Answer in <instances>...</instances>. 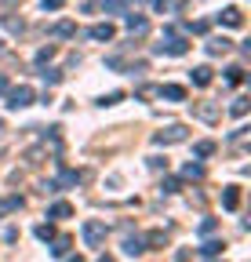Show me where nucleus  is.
Segmentation results:
<instances>
[{"instance_id":"8","label":"nucleus","mask_w":251,"mask_h":262,"mask_svg":"<svg viewBox=\"0 0 251 262\" xmlns=\"http://www.w3.org/2000/svg\"><path fill=\"white\" fill-rule=\"evenodd\" d=\"M87 37H91V40H113V37H117V29H113L109 22H95V26L87 29Z\"/></svg>"},{"instance_id":"16","label":"nucleus","mask_w":251,"mask_h":262,"mask_svg":"<svg viewBox=\"0 0 251 262\" xmlns=\"http://www.w3.org/2000/svg\"><path fill=\"white\" fill-rule=\"evenodd\" d=\"M51 33H55V37H62V40H66V37H77V22H70V18H62V22H58V26H55Z\"/></svg>"},{"instance_id":"43","label":"nucleus","mask_w":251,"mask_h":262,"mask_svg":"<svg viewBox=\"0 0 251 262\" xmlns=\"http://www.w3.org/2000/svg\"><path fill=\"white\" fill-rule=\"evenodd\" d=\"M70 262H80V258H70Z\"/></svg>"},{"instance_id":"2","label":"nucleus","mask_w":251,"mask_h":262,"mask_svg":"<svg viewBox=\"0 0 251 262\" xmlns=\"http://www.w3.org/2000/svg\"><path fill=\"white\" fill-rule=\"evenodd\" d=\"M33 88L29 84H18V88H8V110H26V106H33Z\"/></svg>"},{"instance_id":"26","label":"nucleus","mask_w":251,"mask_h":262,"mask_svg":"<svg viewBox=\"0 0 251 262\" xmlns=\"http://www.w3.org/2000/svg\"><path fill=\"white\" fill-rule=\"evenodd\" d=\"M37 237H40V241H55V226H51V222H40V226H37Z\"/></svg>"},{"instance_id":"29","label":"nucleus","mask_w":251,"mask_h":262,"mask_svg":"<svg viewBox=\"0 0 251 262\" xmlns=\"http://www.w3.org/2000/svg\"><path fill=\"white\" fill-rule=\"evenodd\" d=\"M4 26H8V33H22V29H26L22 18H15V15H4Z\"/></svg>"},{"instance_id":"36","label":"nucleus","mask_w":251,"mask_h":262,"mask_svg":"<svg viewBox=\"0 0 251 262\" xmlns=\"http://www.w3.org/2000/svg\"><path fill=\"white\" fill-rule=\"evenodd\" d=\"M62 4H66V0H40V8H44V11H58Z\"/></svg>"},{"instance_id":"40","label":"nucleus","mask_w":251,"mask_h":262,"mask_svg":"<svg viewBox=\"0 0 251 262\" xmlns=\"http://www.w3.org/2000/svg\"><path fill=\"white\" fill-rule=\"evenodd\" d=\"M8 88H11V84H8V77L0 73V95H8Z\"/></svg>"},{"instance_id":"27","label":"nucleus","mask_w":251,"mask_h":262,"mask_svg":"<svg viewBox=\"0 0 251 262\" xmlns=\"http://www.w3.org/2000/svg\"><path fill=\"white\" fill-rule=\"evenodd\" d=\"M230 113H233V117H244V113H247V98H244V95H240V98H233Z\"/></svg>"},{"instance_id":"38","label":"nucleus","mask_w":251,"mask_h":262,"mask_svg":"<svg viewBox=\"0 0 251 262\" xmlns=\"http://www.w3.org/2000/svg\"><path fill=\"white\" fill-rule=\"evenodd\" d=\"M186 29H193V33H208V22H190Z\"/></svg>"},{"instance_id":"20","label":"nucleus","mask_w":251,"mask_h":262,"mask_svg":"<svg viewBox=\"0 0 251 262\" xmlns=\"http://www.w3.org/2000/svg\"><path fill=\"white\" fill-rule=\"evenodd\" d=\"M193 84L197 88H208L211 84V66H197V70H193Z\"/></svg>"},{"instance_id":"13","label":"nucleus","mask_w":251,"mask_h":262,"mask_svg":"<svg viewBox=\"0 0 251 262\" xmlns=\"http://www.w3.org/2000/svg\"><path fill=\"white\" fill-rule=\"evenodd\" d=\"M161 98H171V102H182V98H186V88H182V84H161Z\"/></svg>"},{"instance_id":"39","label":"nucleus","mask_w":251,"mask_h":262,"mask_svg":"<svg viewBox=\"0 0 251 262\" xmlns=\"http://www.w3.org/2000/svg\"><path fill=\"white\" fill-rule=\"evenodd\" d=\"M175 262H190V248H182V251L175 255Z\"/></svg>"},{"instance_id":"1","label":"nucleus","mask_w":251,"mask_h":262,"mask_svg":"<svg viewBox=\"0 0 251 262\" xmlns=\"http://www.w3.org/2000/svg\"><path fill=\"white\" fill-rule=\"evenodd\" d=\"M156 55H186L190 51V40H182V37H175V29L171 26H164V40L153 48Z\"/></svg>"},{"instance_id":"22","label":"nucleus","mask_w":251,"mask_h":262,"mask_svg":"<svg viewBox=\"0 0 251 262\" xmlns=\"http://www.w3.org/2000/svg\"><path fill=\"white\" fill-rule=\"evenodd\" d=\"M182 179H204V164H186V168H182Z\"/></svg>"},{"instance_id":"17","label":"nucleus","mask_w":251,"mask_h":262,"mask_svg":"<svg viewBox=\"0 0 251 262\" xmlns=\"http://www.w3.org/2000/svg\"><path fill=\"white\" fill-rule=\"evenodd\" d=\"M22 208V196L15 193V196H0V219H4L8 211H18Z\"/></svg>"},{"instance_id":"34","label":"nucleus","mask_w":251,"mask_h":262,"mask_svg":"<svg viewBox=\"0 0 251 262\" xmlns=\"http://www.w3.org/2000/svg\"><path fill=\"white\" fill-rule=\"evenodd\" d=\"M149 168H153V171H161V168L168 171V160H164V157H149Z\"/></svg>"},{"instance_id":"14","label":"nucleus","mask_w":251,"mask_h":262,"mask_svg":"<svg viewBox=\"0 0 251 262\" xmlns=\"http://www.w3.org/2000/svg\"><path fill=\"white\" fill-rule=\"evenodd\" d=\"M218 22H222V26H244V15H240V8H226L222 15H218Z\"/></svg>"},{"instance_id":"6","label":"nucleus","mask_w":251,"mask_h":262,"mask_svg":"<svg viewBox=\"0 0 251 262\" xmlns=\"http://www.w3.org/2000/svg\"><path fill=\"white\" fill-rule=\"evenodd\" d=\"M193 113H197L200 120H208V124H215L218 117H222V110H218L215 102H197V106H193Z\"/></svg>"},{"instance_id":"25","label":"nucleus","mask_w":251,"mask_h":262,"mask_svg":"<svg viewBox=\"0 0 251 262\" xmlns=\"http://www.w3.org/2000/svg\"><path fill=\"white\" fill-rule=\"evenodd\" d=\"M44 157H48V153L37 146V149H29V153H26V164H33V168H37V164H44Z\"/></svg>"},{"instance_id":"42","label":"nucleus","mask_w":251,"mask_h":262,"mask_svg":"<svg viewBox=\"0 0 251 262\" xmlns=\"http://www.w3.org/2000/svg\"><path fill=\"white\" fill-rule=\"evenodd\" d=\"M4 51H8V48H4V40H0V55H4Z\"/></svg>"},{"instance_id":"12","label":"nucleus","mask_w":251,"mask_h":262,"mask_svg":"<svg viewBox=\"0 0 251 262\" xmlns=\"http://www.w3.org/2000/svg\"><path fill=\"white\" fill-rule=\"evenodd\" d=\"M204 48H208V55H226V51L233 48V40H226V37H211Z\"/></svg>"},{"instance_id":"21","label":"nucleus","mask_w":251,"mask_h":262,"mask_svg":"<svg viewBox=\"0 0 251 262\" xmlns=\"http://www.w3.org/2000/svg\"><path fill=\"white\" fill-rule=\"evenodd\" d=\"M222 248H226L222 241H204V244H200V255H204V258H215V255L222 251Z\"/></svg>"},{"instance_id":"11","label":"nucleus","mask_w":251,"mask_h":262,"mask_svg":"<svg viewBox=\"0 0 251 262\" xmlns=\"http://www.w3.org/2000/svg\"><path fill=\"white\" fill-rule=\"evenodd\" d=\"M142 244L146 248H164L168 244V229H149V233L142 237Z\"/></svg>"},{"instance_id":"28","label":"nucleus","mask_w":251,"mask_h":262,"mask_svg":"<svg viewBox=\"0 0 251 262\" xmlns=\"http://www.w3.org/2000/svg\"><path fill=\"white\" fill-rule=\"evenodd\" d=\"M40 77H44L48 84H58V80H62V70H58V66H48V70H44Z\"/></svg>"},{"instance_id":"32","label":"nucleus","mask_w":251,"mask_h":262,"mask_svg":"<svg viewBox=\"0 0 251 262\" xmlns=\"http://www.w3.org/2000/svg\"><path fill=\"white\" fill-rule=\"evenodd\" d=\"M175 4H178V0H153V8L161 11V15H164V11H175Z\"/></svg>"},{"instance_id":"23","label":"nucleus","mask_w":251,"mask_h":262,"mask_svg":"<svg viewBox=\"0 0 251 262\" xmlns=\"http://www.w3.org/2000/svg\"><path fill=\"white\" fill-rule=\"evenodd\" d=\"M244 80V66H230L226 70V84H240Z\"/></svg>"},{"instance_id":"31","label":"nucleus","mask_w":251,"mask_h":262,"mask_svg":"<svg viewBox=\"0 0 251 262\" xmlns=\"http://www.w3.org/2000/svg\"><path fill=\"white\" fill-rule=\"evenodd\" d=\"M120 98H124V91H109V95H102V98H99V106H117Z\"/></svg>"},{"instance_id":"24","label":"nucleus","mask_w":251,"mask_h":262,"mask_svg":"<svg viewBox=\"0 0 251 262\" xmlns=\"http://www.w3.org/2000/svg\"><path fill=\"white\" fill-rule=\"evenodd\" d=\"M193 153H197V157H211V153H215V142H211V139H204V142H197V146H193Z\"/></svg>"},{"instance_id":"41","label":"nucleus","mask_w":251,"mask_h":262,"mask_svg":"<svg viewBox=\"0 0 251 262\" xmlns=\"http://www.w3.org/2000/svg\"><path fill=\"white\" fill-rule=\"evenodd\" d=\"M4 131H8V127H4V120H0V135H4Z\"/></svg>"},{"instance_id":"7","label":"nucleus","mask_w":251,"mask_h":262,"mask_svg":"<svg viewBox=\"0 0 251 262\" xmlns=\"http://www.w3.org/2000/svg\"><path fill=\"white\" fill-rule=\"evenodd\" d=\"M124 26H128V33H131V37H142V33L149 29L146 15H124Z\"/></svg>"},{"instance_id":"33","label":"nucleus","mask_w":251,"mask_h":262,"mask_svg":"<svg viewBox=\"0 0 251 262\" xmlns=\"http://www.w3.org/2000/svg\"><path fill=\"white\" fill-rule=\"evenodd\" d=\"M215 226H218L215 219H204V222H200V237H211V233H215Z\"/></svg>"},{"instance_id":"10","label":"nucleus","mask_w":251,"mask_h":262,"mask_svg":"<svg viewBox=\"0 0 251 262\" xmlns=\"http://www.w3.org/2000/svg\"><path fill=\"white\" fill-rule=\"evenodd\" d=\"M70 215H73V204H70V201H55V204L48 208V219H51V222H58V219H70Z\"/></svg>"},{"instance_id":"35","label":"nucleus","mask_w":251,"mask_h":262,"mask_svg":"<svg viewBox=\"0 0 251 262\" xmlns=\"http://www.w3.org/2000/svg\"><path fill=\"white\" fill-rule=\"evenodd\" d=\"M139 95H142V98H153V95H161V88H153V84H142V88H139Z\"/></svg>"},{"instance_id":"19","label":"nucleus","mask_w":251,"mask_h":262,"mask_svg":"<svg viewBox=\"0 0 251 262\" xmlns=\"http://www.w3.org/2000/svg\"><path fill=\"white\" fill-rule=\"evenodd\" d=\"M102 11H109V15H128V0H102Z\"/></svg>"},{"instance_id":"30","label":"nucleus","mask_w":251,"mask_h":262,"mask_svg":"<svg viewBox=\"0 0 251 262\" xmlns=\"http://www.w3.org/2000/svg\"><path fill=\"white\" fill-rule=\"evenodd\" d=\"M55 51H58L55 44H48V48H40V51H37V62H40V66H44V62H51V58H55Z\"/></svg>"},{"instance_id":"37","label":"nucleus","mask_w":251,"mask_h":262,"mask_svg":"<svg viewBox=\"0 0 251 262\" xmlns=\"http://www.w3.org/2000/svg\"><path fill=\"white\" fill-rule=\"evenodd\" d=\"M161 193H178V182H175V179H164V182H161Z\"/></svg>"},{"instance_id":"9","label":"nucleus","mask_w":251,"mask_h":262,"mask_svg":"<svg viewBox=\"0 0 251 262\" xmlns=\"http://www.w3.org/2000/svg\"><path fill=\"white\" fill-rule=\"evenodd\" d=\"M222 208L226 211H237L240 208V186H226L222 189Z\"/></svg>"},{"instance_id":"5","label":"nucleus","mask_w":251,"mask_h":262,"mask_svg":"<svg viewBox=\"0 0 251 262\" xmlns=\"http://www.w3.org/2000/svg\"><path fill=\"white\" fill-rule=\"evenodd\" d=\"M77 182H84V171L62 168V171H58V179H55V189H70V186H77Z\"/></svg>"},{"instance_id":"4","label":"nucleus","mask_w":251,"mask_h":262,"mask_svg":"<svg viewBox=\"0 0 251 262\" xmlns=\"http://www.w3.org/2000/svg\"><path fill=\"white\" fill-rule=\"evenodd\" d=\"M102 241H106V222L87 219V222H84V244H87V248H99Z\"/></svg>"},{"instance_id":"18","label":"nucleus","mask_w":251,"mask_h":262,"mask_svg":"<svg viewBox=\"0 0 251 262\" xmlns=\"http://www.w3.org/2000/svg\"><path fill=\"white\" fill-rule=\"evenodd\" d=\"M70 248H73V237H55V241H51V255H55V258H62Z\"/></svg>"},{"instance_id":"3","label":"nucleus","mask_w":251,"mask_h":262,"mask_svg":"<svg viewBox=\"0 0 251 262\" xmlns=\"http://www.w3.org/2000/svg\"><path fill=\"white\" fill-rule=\"evenodd\" d=\"M186 139H190V131H186L182 124H168L164 131H156V135H153L156 146H175V142H186Z\"/></svg>"},{"instance_id":"15","label":"nucleus","mask_w":251,"mask_h":262,"mask_svg":"<svg viewBox=\"0 0 251 262\" xmlns=\"http://www.w3.org/2000/svg\"><path fill=\"white\" fill-rule=\"evenodd\" d=\"M142 251H146L142 237H128V241H124V255H128V258H139Z\"/></svg>"}]
</instances>
